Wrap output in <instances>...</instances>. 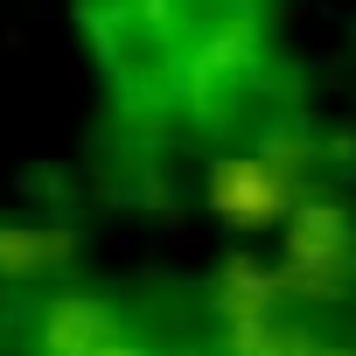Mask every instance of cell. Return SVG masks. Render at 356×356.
<instances>
[{
	"mask_svg": "<svg viewBox=\"0 0 356 356\" xmlns=\"http://www.w3.org/2000/svg\"><path fill=\"white\" fill-rule=\"evenodd\" d=\"M210 203L217 217H231L238 231H286V217L307 203L300 196V175L286 154H231L210 175Z\"/></svg>",
	"mask_w": 356,
	"mask_h": 356,
	"instance_id": "6da1fadb",
	"label": "cell"
},
{
	"mask_svg": "<svg viewBox=\"0 0 356 356\" xmlns=\"http://www.w3.org/2000/svg\"><path fill=\"white\" fill-rule=\"evenodd\" d=\"M42 356H147V342L98 300H56L42 321Z\"/></svg>",
	"mask_w": 356,
	"mask_h": 356,
	"instance_id": "7a4b0ae2",
	"label": "cell"
}]
</instances>
